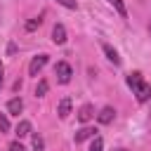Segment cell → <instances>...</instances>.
<instances>
[{"label": "cell", "mask_w": 151, "mask_h": 151, "mask_svg": "<svg viewBox=\"0 0 151 151\" xmlns=\"http://www.w3.org/2000/svg\"><path fill=\"white\" fill-rule=\"evenodd\" d=\"M127 85L132 87V94L137 97V101L139 104H144V101H149L151 99V85L142 78V73H127Z\"/></svg>", "instance_id": "obj_1"}, {"label": "cell", "mask_w": 151, "mask_h": 151, "mask_svg": "<svg viewBox=\"0 0 151 151\" xmlns=\"http://www.w3.org/2000/svg\"><path fill=\"white\" fill-rule=\"evenodd\" d=\"M54 76H57V80H59L61 85H66V83H71L73 71H71V66H68L66 61H59V64L54 66Z\"/></svg>", "instance_id": "obj_2"}, {"label": "cell", "mask_w": 151, "mask_h": 151, "mask_svg": "<svg viewBox=\"0 0 151 151\" xmlns=\"http://www.w3.org/2000/svg\"><path fill=\"white\" fill-rule=\"evenodd\" d=\"M45 64H47V54H38V57H33L31 64H28V73H31V76H38V73L45 68Z\"/></svg>", "instance_id": "obj_3"}, {"label": "cell", "mask_w": 151, "mask_h": 151, "mask_svg": "<svg viewBox=\"0 0 151 151\" xmlns=\"http://www.w3.org/2000/svg\"><path fill=\"white\" fill-rule=\"evenodd\" d=\"M113 118H116V111H113L111 106H104V109H101V111L97 113V120H99L101 125H109V123H111Z\"/></svg>", "instance_id": "obj_4"}, {"label": "cell", "mask_w": 151, "mask_h": 151, "mask_svg": "<svg viewBox=\"0 0 151 151\" xmlns=\"http://www.w3.org/2000/svg\"><path fill=\"white\" fill-rule=\"evenodd\" d=\"M52 40H54L57 45H64V42H66V28H64L61 24H54V28H52Z\"/></svg>", "instance_id": "obj_5"}, {"label": "cell", "mask_w": 151, "mask_h": 151, "mask_svg": "<svg viewBox=\"0 0 151 151\" xmlns=\"http://www.w3.org/2000/svg\"><path fill=\"white\" fill-rule=\"evenodd\" d=\"M92 118H94V109H92L90 104H83L80 111H78V120H80V123H87V120H92Z\"/></svg>", "instance_id": "obj_6"}, {"label": "cell", "mask_w": 151, "mask_h": 151, "mask_svg": "<svg viewBox=\"0 0 151 151\" xmlns=\"http://www.w3.org/2000/svg\"><path fill=\"white\" fill-rule=\"evenodd\" d=\"M94 127H80L78 132H76V144H80V142H85V139H94Z\"/></svg>", "instance_id": "obj_7"}, {"label": "cell", "mask_w": 151, "mask_h": 151, "mask_svg": "<svg viewBox=\"0 0 151 151\" xmlns=\"http://www.w3.org/2000/svg\"><path fill=\"white\" fill-rule=\"evenodd\" d=\"M101 50H104V54H106V59H109L111 64H120V57H118V52H116V50H113L109 42H104V45H101Z\"/></svg>", "instance_id": "obj_8"}, {"label": "cell", "mask_w": 151, "mask_h": 151, "mask_svg": "<svg viewBox=\"0 0 151 151\" xmlns=\"http://www.w3.org/2000/svg\"><path fill=\"white\" fill-rule=\"evenodd\" d=\"M7 111H9L12 116H19V113L24 111V101H21L19 97H14V99H9V104H7Z\"/></svg>", "instance_id": "obj_9"}, {"label": "cell", "mask_w": 151, "mask_h": 151, "mask_svg": "<svg viewBox=\"0 0 151 151\" xmlns=\"http://www.w3.org/2000/svg\"><path fill=\"white\" fill-rule=\"evenodd\" d=\"M57 113H59V118H68V113H71V99H68V97H64V99L59 101Z\"/></svg>", "instance_id": "obj_10"}, {"label": "cell", "mask_w": 151, "mask_h": 151, "mask_svg": "<svg viewBox=\"0 0 151 151\" xmlns=\"http://www.w3.org/2000/svg\"><path fill=\"white\" fill-rule=\"evenodd\" d=\"M28 134H31V123L28 120H21L17 125V137H28Z\"/></svg>", "instance_id": "obj_11"}, {"label": "cell", "mask_w": 151, "mask_h": 151, "mask_svg": "<svg viewBox=\"0 0 151 151\" xmlns=\"http://www.w3.org/2000/svg\"><path fill=\"white\" fill-rule=\"evenodd\" d=\"M113 7H116V12L120 14V17H127V7H125V2L123 0H109Z\"/></svg>", "instance_id": "obj_12"}, {"label": "cell", "mask_w": 151, "mask_h": 151, "mask_svg": "<svg viewBox=\"0 0 151 151\" xmlns=\"http://www.w3.org/2000/svg\"><path fill=\"white\" fill-rule=\"evenodd\" d=\"M47 90H50L47 80H40V83L35 85V97H45V94H47Z\"/></svg>", "instance_id": "obj_13"}, {"label": "cell", "mask_w": 151, "mask_h": 151, "mask_svg": "<svg viewBox=\"0 0 151 151\" xmlns=\"http://www.w3.org/2000/svg\"><path fill=\"white\" fill-rule=\"evenodd\" d=\"M33 151H45V139L40 134H33Z\"/></svg>", "instance_id": "obj_14"}, {"label": "cell", "mask_w": 151, "mask_h": 151, "mask_svg": "<svg viewBox=\"0 0 151 151\" xmlns=\"http://www.w3.org/2000/svg\"><path fill=\"white\" fill-rule=\"evenodd\" d=\"M40 24H42V17H35V19H31V21L26 24V31H35Z\"/></svg>", "instance_id": "obj_15"}, {"label": "cell", "mask_w": 151, "mask_h": 151, "mask_svg": "<svg viewBox=\"0 0 151 151\" xmlns=\"http://www.w3.org/2000/svg\"><path fill=\"white\" fill-rule=\"evenodd\" d=\"M101 149H104L101 137H94V139H92V144H90V151H101Z\"/></svg>", "instance_id": "obj_16"}, {"label": "cell", "mask_w": 151, "mask_h": 151, "mask_svg": "<svg viewBox=\"0 0 151 151\" xmlns=\"http://www.w3.org/2000/svg\"><path fill=\"white\" fill-rule=\"evenodd\" d=\"M0 130H2V132H7V130H9V120H7V116H5V113H0Z\"/></svg>", "instance_id": "obj_17"}, {"label": "cell", "mask_w": 151, "mask_h": 151, "mask_svg": "<svg viewBox=\"0 0 151 151\" xmlns=\"http://www.w3.org/2000/svg\"><path fill=\"white\" fill-rule=\"evenodd\" d=\"M57 2H59V5H64V7H68V9H76V7H78V2H76V0H57Z\"/></svg>", "instance_id": "obj_18"}, {"label": "cell", "mask_w": 151, "mask_h": 151, "mask_svg": "<svg viewBox=\"0 0 151 151\" xmlns=\"http://www.w3.org/2000/svg\"><path fill=\"white\" fill-rule=\"evenodd\" d=\"M9 151H26V149H24L19 142H12V144H9Z\"/></svg>", "instance_id": "obj_19"}, {"label": "cell", "mask_w": 151, "mask_h": 151, "mask_svg": "<svg viewBox=\"0 0 151 151\" xmlns=\"http://www.w3.org/2000/svg\"><path fill=\"white\" fill-rule=\"evenodd\" d=\"M2 73H5V66H2V61H0V87H2Z\"/></svg>", "instance_id": "obj_20"}, {"label": "cell", "mask_w": 151, "mask_h": 151, "mask_svg": "<svg viewBox=\"0 0 151 151\" xmlns=\"http://www.w3.org/2000/svg\"><path fill=\"white\" fill-rule=\"evenodd\" d=\"M116 151H127V149H116Z\"/></svg>", "instance_id": "obj_21"}, {"label": "cell", "mask_w": 151, "mask_h": 151, "mask_svg": "<svg viewBox=\"0 0 151 151\" xmlns=\"http://www.w3.org/2000/svg\"><path fill=\"white\" fill-rule=\"evenodd\" d=\"M149 33H151V24H149Z\"/></svg>", "instance_id": "obj_22"}]
</instances>
